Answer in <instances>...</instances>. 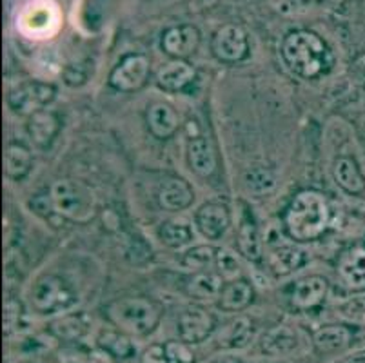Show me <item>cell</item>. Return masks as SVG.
I'll list each match as a JSON object with an SVG mask.
<instances>
[{
  "label": "cell",
  "mask_w": 365,
  "mask_h": 363,
  "mask_svg": "<svg viewBox=\"0 0 365 363\" xmlns=\"http://www.w3.org/2000/svg\"><path fill=\"white\" fill-rule=\"evenodd\" d=\"M331 224V205L324 193L302 189L291 198L282 215L285 235L294 242H314Z\"/></svg>",
  "instance_id": "cell-1"
},
{
  "label": "cell",
  "mask_w": 365,
  "mask_h": 363,
  "mask_svg": "<svg viewBox=\"0 0 365 363\" xmlns=\"http://www.w3.org/2000/svg\"><path fill=\"white\" fill-rule=\"evenodd\" d=\"M282 58L285 66L304 80H317L334 66V55L325 40L309 29H294L282 40Z\"/></svg>",
  "instance_id": "cell-2"
},
{
  "label": "cell",
  "mask_w": 365,
  "mask_h": 363,
  "mask_svg": "<svg viewBox=\"0 0 365 363\" xmlns=\"http://www.w3.org/2000/svg\"><path fill=\"white\" fill-rule=\"evenodd\" d=\"M102 311L113 327L133 338H144L157 331L164 316L160 302L149 296H122L108 302Z\"/></svg>",
  "instance_id": "cell-3"
},
{
  "label": "cell",
  "mask_w": 365,
  "mask_h": 363,
  "mask_svg": "<svg viewBox=\"0 0 365 363\" xmlns=\"http://www.w3.org/2000/svg\"><path fill=\"white\" fill-rule=\"evenodd\" d=\"M53 208L68 222L88 224L97 216V198L89 185L81 180L62 178L48 189Z\"/></svg>",
  "instance_id": "cell-4"
},
{
  "label": "cell",
  "mask_w": 365,
  "mask_h": 363,
  "mask_svg": "<svg viewBox=\"0 0 365 363\" xmlns=\"http://www.w3.org/2000/svg\"><path fill=\"white\" fill-rule=\"evenodd\" d=\"M78 302V292L68 280L55 272H44L33 282L28 292V304L33 312L53 316L71 311Z\"/></svg>",
  "instance_id": "cell-5"
},
{
  "label": "cell",
  "mask_w": 365,
  "mask_h": 363,
  "mask_svg": "<svg viewBox=\"0 0 365 363\" xmlns=\"http://www.w3.org/2000/svg\"><path fill=\"white\" fill-rule=\"evenodd\" d=\"M56 96V86L44 80H26L15 86L6 96V104L19 116H31L33 113L48 108Z\"/></svg>",
  "instance_id": "cell-6"
},
{
  "label": "cell",
  "mask_w": 365,
  "mask_h": 363,
  "mask_svg": "<svg viewBox=\"0 0 365 363\" xmlns=\"http://www.w3.org/2000/svg\"><path fill=\"white\" fill-rule=\"evenodd\" d=\"M151 75V62L145 55L131 53L125 55L109 73V86L115 91L133 93L144 88Z\"/></svg>",
  "instance_id": "cell-7"
},
{
  "label": "cell",
  "mask_w": 365,
  "mask_h": 363,
  "mask_svg": "<svg viewBox=\"0 0 365 363\" xmlns=\"http://www.w3.org/2000/svg\"><path fill=\"white\" fill-rule=\"evenodd\" d=\"M178 338L189 345L204 344L217 331V316L200 305H189L177 319Z\"/></svg>",
  "instance_id": "cell-8"
},
{
  "label": "cell",
  "mask_w": 365,
  "mask_h": 363,
  "mask_svg": "<svg viewBox=\"0 0 365 363\" xmlns=\"http://www.w3.org/2000/svg\"><path fill=\"white\" fill-rule=\"evenodd\" d=\"M211 53L225 64L242 62L249 56L247 33L240 26H222L211 39Z\"/></svg>",
  "instance_id": "cell-9"
},
{
  "label": "cell",
  "mask_w": 365,
  "mask_h": 363,
  "mask_svg": "<svg viewBox=\"0 0 365 363\" xmlns=\"http://www.w3.org/2000/svg\"><path fill=\"white\" fill-rule=\"evenodd\" d=\"M329 292V282L324 276L311 275L294 282L287 292L289 305L294 311L307 312L320 307Z\"/></svg>",
  "instance_id": "cell-10"
},
{
  "label": "cell",
  "mask_w": 365,
  "mask_h": 363,
  "mask_svg": "<svg viewBox=\"0 0 365 363\" xmlns=\"http://www.w3.org/2000/svg\"><path fill=\"white\" fill-rule=\"evenodd\" d=\"M240 224L237 231V244L238 251L244 258H247L253 264H260L264 260V244H262L260 227L257 224L253 209L249 208L245 202H240Z\"/></svg>",
  "instance_id": "cell-11"
},
{
  "label": "cell",
  "mask_w": 365,
  "mask_h": 363,
  "mask_svg": "<svg viewBox=\"0 0 365 363\" xmlns=\"http://www.w3.org/2000/svg\"><path fill=\"white\" fill-rule=\"evenodd\" d=\"M160 46L162 51L173 60H185L200 46V31L189 24L173 26L164 31Z\"/></svg>",
  "instance_id": "cell-12"
},
{
  "label": "cell",
  "mask_w": 365,
  "mask_h": 363,
  "mask_svg": "<svg viewBox=\"0 0 365 363\" xmlns=\"http://www.w3.org/2000/svg\"><path fill=\"white\" fill-rule=\"evenodd\" d=\"M195 224L207 240H220L231 225V211L222 202H207L195 213Z\"/></svg>",
  "instance_id": "cell-13"
},
{
  "label": "cell",
  "mask_w": 365,
  "mask_h": 363,
  "mask_svg": "<svg viewBox=\"0 0 365 363\" xmlns=\"http://www.w3.org/2000/svg\"><path fill=\"white\" fill-rule=\"evenodd\" d=\"M62 129V118L51 109H41L28 116L26 131L38 149H48Z\"/></svg>",
  "instance_id": "cell-14"
},
{
  "label": "cell",
  "mask_w": 365,
  "mask_h": 363,
  "mask_svg": "<svg viewBox=\"0 0 365 363\" xmlns=\"http://www.w3.org/2000/svg\"><path fill=\"white\" fill-rule=\"evenodd\" d=\"M157 200L162 209L178 213L193 204L195 191L187 180L180 178V176H168L158 188Z\"/></svg>",
  "instance_id": "cell-15"
},
{
  "label": "cell",
  "mask_w": 365,
  "mask_h": 363,
  "mask_svg": "<svg viewBox=\"0 0 365 363\" xmlns=\"http://www.w3.org/2000/svg\"><path fill=\"white\" fill-rule=\"evenodd\" d=\"M298 349H300V336L287 325H277L269 329L258 342V351L264 356H273V358L291 356Z\"/></svg>",
  "instance_id": "cell-16"
},
{
  "label": "cell",
  "mask_w": 365,
  "mask_h": 363,
  "mask_svg": "<svg viewBox=\"0 0 365 363\" xmlns=\"http://www.w3.org/2000/svg\"><path fill=\"white\" fill-rule=\"evenodd\" d=\"M307 264V252L294 244H274L267 251V267L277 276L293 275Z\"/></svg>",
  "instance_id": "cell-17"
},
{
  "label": "cell",
  "mask_w": 365,
  "mask_h": 363,
  "mask_svg": "<svg viewBox=\"0 0 365 363\" xmlns=\"http://www.w3.org/2000/svg\"><path fill=\"white\" fill-rule=\"evenodd\" d=\"M97 347L108 358L117 362H128L137 356V345L133 342V336L125 334L117 327H106L97 334Z\"/></svg>",
  "instance_id": "cell-18"
},
{
  "label": "cell",
  "mask_w": 365,
  "mask_h": 363,
  "mask_svg": "<svg viewBox=\"0 0 365 363\" xmlns=\"http://www.w3.org/2000/svg\"><path fill=\"white\" fill-rule=\"evenodd\" d=\"M187 164L195 175L209 178L217 171V153L205 136L197 135L187 140Z\"/></svg>",
  "instance_id": "cell-19"
},
{
  "label": "cell",
  "mask_w": 365,
  "mask_h": 363,
  "mask_svg": "<svg viewBox=\"0 0 365 363\" xmlns=\"http://www.w3.org/2000/svg\"><path fill=\"white\" fill-rule=\"evenodd\" d=\"M197 80V69L187 60H171L157 73V86L168 93L184 91Z\"/></svg>",
  "instance_id": "cell-20"
},
{
  "label": "cell",
  "mask_w": 365,
  "mask_h": 363,
  "mask_svg": "<svg viewBox=\"0 0 365 363\" xmlns=\"http://www.w3.org/2000/svg\"><path fill=\"white\" fill-rule=\"evenodd\" d=\"M255 302V287L245 278L225 282L218 296V307L225 312L245 311Z\"/></svg>",
  "instance_id": "cell-21"
},
{
  "label": "cell",
  "mask_w": 365,
  "mask_h": 363,
  "mask_svg": "<svg viewBox=\"0 0 365 363\" xmlns=\"http://www.w3.org/2000/svg\"><path fill=\"white\" fill-rule=\"evenodd\" d=\"M338 275L353 291L365 289V247H351L338 258Z\"/></svg>",
  "instance_id": "cell-22"
},
{
  "label": "cell",
  "mask_w": 365,
  "mask_h": 363,
  "mask_svg": "<svg viewBox=\"0 0 365 363\" xmlns=\"http://www.w3.org/2000/svg\"><path fill=\"white\" fill-rule=\"evenodd\" d=\"M145 124H148L149 133L155 138L168 140L178 131L180 118H178V113L173 109V106L157 102V104L149 106L148 111H145Z\"/></svg>",
  "instance_id": "cell-23"
},
{
  "label": "cell",
  "mask_w": 365,
  "mask_h": 363,
  "mask_svg": "<svg viewBox=\"0 0 365 363\" xmlns=\"http://www.w3.org/2000/svg\"><path fill=\"white\" fill-rule=\"evenodd\" d=\"M353 342V331L345 325H324L313 332V347L318 354H336Z\"/></svg>",
  "instance_id": "cell-24"
},
{
  "label": "cell",
  "mask_w": 365,
  "mask_h": 363,
  "mask_svg": "<svg viewBox=\"0 0 365 363\" xmlns=\"http://www.w3.org/2000/svg\"><path fill=\"white\" fill-rule=\"evenodd\" d=\"M224 284V276L218 275L217 271H197L193 275L185 276L182 287L189 298L211 300L220 296Z\"/></svg>",
  "instance_id": "cell-25"
},
{
  "label": "cell",
  "mask_w": 365,
  "mask_h": 363,
  "mask_svg": "<svg viewBox=\"0 0 365 363\" xmlns=\"http://www.w3.org/2000/svg\"><path fill=\"white\" fill-rule=\"evenodd\" d=\"M333 176L338 188L347 195H364L365 175L353 156H340L333 165Z\"/></svg>",
  "instance_id": "cell-26"
},
{
  "label": "cell",
  "mask_w": 365,
  "mask_h": 363,
  "mask_svg": "<svg viewBox=\"0 0 365 363\" xmlns=\"http://www.w3.org/2000/svg\"><path fill=\"white\" fill-rule=\"evenodd\" d=\"M89 327H91V319L88 318V315H84V312H69V315H64L62 318L55 319L49 325V331L61 342L76 344V342H81L88 334Z\"/></svg>",
  "instance_id": "cell-27"
},
{
  "label": "cell",
  "mask_w": 365,
  "mask_h": 363,
  "mask_svg": "<svg viewBox=\"0 0 365 363\" xmlns=\"http://www.w3.org/2000/svg\"><path fill=\"white\" fill-rule=\"evenodd\" d=\"M255 324L247 316H238L233 322H229L218 338V347L229 349V351H238L245 349L255 339Z\"/></svg>",
  "instance_id": "cell-28"
},
{
  "label": "cell",
  "mask_w": 365,
  "mask_h": 363,
  "mask_svg": "<svg viewBox=\"0 0 365 363\" xmlns=\"http://www.w3.org/2000/svg\"><path fill=\"white\" fill-rule=\"evenodd\" d=\"M6 176L13 182H21L31 173L33 155L21 142H9L4 155Z\"/></svg>",
  "instance_id": "cell-29"
},
{
  "label": "cell",
  "mask_w": 365,
  "mask_h": 363,
  "mask_svg": "<svg viewBox=\"0 0 365 363\" xmlns=\"http://www.w3.org/2000/svg\"><path fill=\"white\" fill-rule=\"evenodd\" d=\"M158 240L169 249H182L193 242L195 232L184 220H165L158 227Z\"/></svg>",
  "instance_id": "cell-30"
},
{
  "label": "cell",
  "mask_w": 365,
  "mask_h": 363,
  "mask_svg": "<svg viewBox=\"0 0 365 363\" xmlns=\"http://www.w3.org/2000/svg\"><path fill=\"white\" fill-rule=\"evenodd\" d=\"M218 251H220V247H215V245H197V247L187 249L182 255L180 264L193 272L207 271V267L217 265Z\"/></svg>",
  "instance_id": "cell-31"
},
{
  "label": "cell",
  "mask_w": 365,
  "mask_h": 363,
  "mask_svg": "<svg viewBox=\"0 0 365 363\" xmlns=\"http://www.w3.org/2000/svg\"><path fill=\"white\" fill-rule=\"evenodd\" d=\"M277 11L287 16L314 15L329 8L333 0H271Z\"/></svg>",
  "instance_id": "cell-32"
},
{
  "label": "cell",
  "mask_w": 365,
  "mask_h": 363,
  "mask_svg": "<svg viewBox=\"0 0 365 363\" xmlns=\"http://www.w3.org/2000/svg\"><path fill=\"white\" fill-rule=\"evenodd\" d=\"M245 189L253 195H267L273 191L278 184L277 173L269 168H253L244 175Z\"/></svg>",
  "instance_id": "cell-33"
},
{
  "label": "cell",
  "mask_w": 365,
  "mask_h": 363,
  "mask_svg": "<svg viewBox=\"0 0 365 363\" xmlns=\"http://www.w3.org/2000/svg\"><path fill=\"white\" fill-rule=\"evenodd\" d=\"M29 209H31L35 215L41 216V218H44L46 222H49L51 225H55V227H58L61 224H64V218H62V216L55 211V208H53L49 191L36 193V195L29 200Z\"/></svg>",
  "instance_id": "cell-34"
},
{
  "label": "cell",
  "mask_w": 365,
  "mask_h": 363,
  "mask_svg": "<svg viewBox=\"0 0 365 363\" xmlns=\"http://www.w3.org/2000/svg\"><path fill=\"white\" fill-rule=\"evenodd\" d=\"M338 312L351 324L365 325V296H354L338 305Z\"/></svg>",
  "instance_id": "cell-35"
},
{
  "label": "cell",
  "mask_w": 365,
  "mask_h": 363,
  "mask_svg": "<svg viewBox=\"0 0 365 363\" xmlns=\"http://www.w3.org/2000/svg\"><path fill=\"white\" fill-rule=\"evenodd\" d=\"M165 345V352H168L169 363H195L197 356H195L191 345L185 342H178V339H171Z\"/></svg>",
  "instance_id": "cell-36"
},
{
  "label": "cell",
  "mask_w": 365,
  "mask_h": 363,
  "mask_svg": "<svg viewBox=\"0 0 365 363\" xmlns=\"http://www.w3.org/2000/svg\"><path fill=\"white\" fill-rule=\"evenodd\" d=\"M49 11H51V8H48V4L44 6H31V9H28V13H26V20L28 22H33V20H38L36 24L31 26V29L29 31L31 33H44L48 31L49 26L55 22V20L49 16Z\"/></svg>",
  "instance_id": "cell-37"
},
{
  "label": "cell",
  "mask_w": 365,
  "mask_h": 363,
  "mask_svg": "<svg viewBox=\"0 0 365 363\" xmlns=\"http://www.w3.org/2000/svg\"><path fill=\"white\" fill-rule=\"evenodd\" d=\"M215 269H217L218 275H222L225 278V276L238 275V271H240V264H238V260L235 258L231 252L220 249V251H218V258H217V265H215Z\"/></svg>",
  "instance_id": "cell-38"
},
{
  "label": "cell",
  "mask_w": 365,
  "mask_h": 363,
  "mask_svg": "<svg viewBox=\"0 0 365 363\" xmlns=\"http://www.w3.org/2000/svg\"><path fill=\"white\" fill-rule=\"evenodd\" d=\"M140 363H169L168 352H165L164 344H151L145 347L138 356Z\"/></svg>",
  "instance_id": "cell-39"
},
{
  "label": "cell",
  "mask_w": 365,
  "mask_h": 363,
  "mask_svg": "<svg viewBox=\"0 0 365 363\" xmlns=\"http://www.w3.org/2000/svg\"><path fill=\"white\" fill-rule=\"evenodd\" d=\"M207 363H247V359H244L242 356L237 354H220L211 358Z\"/></svg>",
  "instance_id": "cell-40"
},
{
  "label": "cell",
  "mask_w": 365,
  "mask_h": 363,
  "mask_svg": "<svg viewBox=\"0 0 365 363\" xmlns=\"http://www.w3.org/2000/svg\"><path fill=\"white\" fill-rule=\"evenodd\" d=\"M340 363H365V349L364 351L353 352L351 356H345Z\"/></svg>",
  "instance_id": "cell-41"
},
{
  "label": "cell",
  "mask_w": 365,
  "mask_h": 363,
  "mask_svg": "<svg viewBox=\"0 0 365 363\" xmlns=\"http://www.w3.org/2000/svg\"><path fill=\"white\" fill-rule=\"evenodd\" d=\"M273 363H294V362H291V359H280V362H273Z\"/></svg>",
  "instance_id": "cell-42"
}]
</instances>
